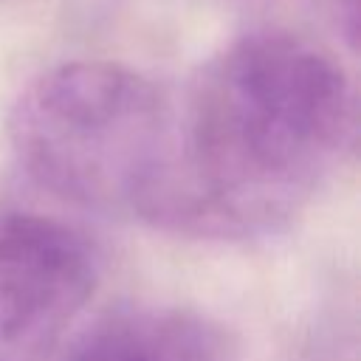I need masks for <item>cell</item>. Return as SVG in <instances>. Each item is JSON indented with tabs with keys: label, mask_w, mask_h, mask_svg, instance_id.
I'll return each instance as SVG.
<instances>
[{
	"label": "cell",
	"mask_w": 361,
	"mask_h": 361,
	"mask_svg": "<svg viewBox=\"0 0 361 361\" xmlns=\"http://www.w3.org/2000/svg\"><path fill=\"white\" fill-rule=\"evenodd\" d=\"M338 59L290 31H251L209 56L172 113V158L152 223L257 237L299 214L353 138Z\"/></svg>",
	"instance_id": "cell-1"
},
{
	"label": "cell",
	"mask_w": 361,
	"mask_h": 361,
	"mask_svg": "<svg viewBox=\"0 0 361 361\" xmlns=\"http://www.w3.org/2000/svg\"><path fill=\"white\" fill-rule=\"evenodd\" d=\"M347 3V31H350V37H355V20H358V6H355V0H344Z\"/></svg>",
	"instance_id": "cell-5"
},
{
	"label": "cell",
	"mask_w": 361,
	"mask_h": 361,
	"mask_svg": "<svg viewBox=\"0 0 361 361\" xmlns=\"http://www.w3.org/2000/svg\"><path fill=\"white\" fill-rule=\"evenodd\" d=\"M99 268L71 226L0 214V361H48L96 290Z\"/></svg>",
	"instance_id": "cell-3"
},
{
	"label": "cell",
	"mask_w": 361,
	"mask_h": 361,
	"mask_svg": "<svg viewBox=\"0 0 361 361\" xmlns=\"http://www.w3.org/2000/svg\"><path fill=\"white\" fill-rule=\"evenodd\" d=\"M65 361H228L203 316L178 307H130L96 322Z\"/></svg>",
	"instance_id": "cell-4"
},
{
	"label": "cell",
	"mask_w": 361,
	"mask_h": 361,
	"mask_svg": "<svg viewBox=\"0 0 361 361\" xmlns=\"http://www.w3.org/2000/svg\"><path fill=\"white\" fill-rule=\"evenodd\" d=\"M172 113L175 99L144 73L76 59L28 82L8 113V144L54 197L152 223L172 158Z\"/></svg>",
	"instance_id": "cell-2"
}]
</instances>
